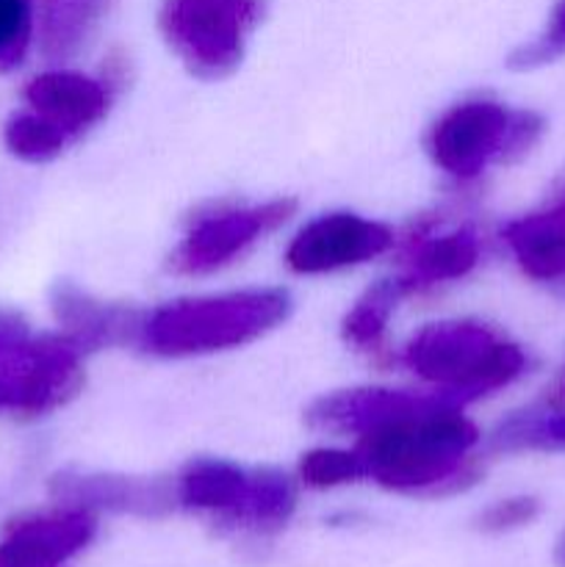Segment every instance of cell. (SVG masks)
Returning a JSON list of instances; mask_svg holds the SVG:
<instances>
[{
  "label": "cell",
  "instance_id": "obj_1",
  "mask_svg": "<svg viewBox=\"0 0 565 567\" xmlns=\"http://www.w3.org/2000/svg\"><path fill=\"white\" fill-rule=\"evenodd\" d=\"M476 430L446 402L427 399L360 432L358 457L366 476L391 491H430L460 474Z\"/></svg>",
  "mask_w": 565,
  "mask_h": 567
},
{
  "label": "cell",
  "instance_id": "obj_2",
  "mask_svg": "<svg viewBox=\"0 0 565 567\" xmlns=\"http://www.w3.org/2000/svg\"><path fill=\"white\" fill-rule=\"evenodd\" d=\"M286 316L288 297L280 291L186 299L155 310L144 324V341L158 354L216 352L264 336Z\"/></svg>",
  "mask_w": 565,
  "mask_h": 567
},
{
  "label": "cell",
  "instance_id": "obj_3",
  "mask_svg": "<svg viewBox=\"0 0 565 567\" xmlns=\"http://www.w3.org/2000/svg\"><path fill=\"white\" fill-rule=\"evenodd\" d=\"M410 369L449 393H480L507 385L524 371L526 358L515 343L502 341L482 324L446 321L430 324L404 352Z\"/></svg>",
  "mask_w": 565,
  "mask_h": 567
},
{
  "label": "cell",
  "instance_id": "obj_4",
  "mask_svg": "<svg viewBox=\"0 0 565 567\" xmlns=\"http://www.w3.org/2000/svg\"><path fill=\"white\" fill-rule=\"evenodd\" d=\"M81 349L64 336L31 338L17 316L0 310V410L42 415L81 388Z\"/></svg>",
  "mask_w": 565,
  "mask_h": 567
},
{
  "label": "cell",
  "instance_id": "obj_5",
  "mask_svg": "<svg viewBox=\"0 0 565 567\" xmlns=\"http://www.w3.org/2000/svg\"><path fill=\"white\" fill-rule=\"evenodd\" d=\"M258 17L260 0H166L158 22L194 75L222 78L238 66Z\"/></svg>",
  "mask_w": 565,
  "mask_h": 567
},
{
  "label": "cell",
  "instance_id": "obj_6",
  "mask_svg": "<svg viewBox=\"0 0 565 567\" xmlns=\"http://www.w3.org/2000/svg\"><path fill=\"white\" fill-rule=\"evenodd\" d=\"M541 133V120L524 111H507L499 103L474 100L454 105L441 116L430 136V153L441 169L458 177H474L491 161L524 153Z\"/></svg>",
  "mask_w": 565,
  "mask_h": 567
},
{
  "label": "cell",
  "instance_id": "obj_7",
  "mask_svg": "<svg viewBox=\"0 0 565 567\" xmlns=\"http://www.w3.org/2000/svg\"><path fill=\"white\" fill-rule=\"evenodd\" d=\"M391 244L393 233L380 221L355 214H330L299 230L286 260L299 275H321L377 258Z\"/></svg>",
  "mask_w": 565,
  "mask_h": 567
},
{
  "label": "cell",
  "instance_id": "obj_8",
  "mask_svg": "<svg viewBox=\"0 0 565 567\" xmlns=\"http://www.w3.org/2000/svg\"><path fill=\"white\" fill-rule=\"evenodd\" d=\"M294 208H297L294 199H277V203L260 205L253 210H230V214L197 221L186 241L177 247L175 269L203 275V271H214L230 264L255 238L282 225L294 214Z\"/></svg>",
  "mask_w": 565,
  "mask_h": 567
},
{
  "label": "cell",
  "instance_id": "obj_9",
  "mask_svg": "<svg viewBox=\"0 0 565 567\" xmlns=\"http://www.w3.org/2000/svg\"><path fill=\"white\" fill-rule=\"evenodd\" d=\"M92 535L94 518L83 507L22 520L0 540V567H55L81 551Z\"/></svg>",
  "mask_w": 565,
  "mask_h": 567
},
{
  "label": "cell",
  "instance_id": "obj_10",
  "mask_svg": "<svg viewBox=\"0 0 565 567\" xmlns=\"http://www.w3.org/2000/svg\"><path fill=\"white\" fill-rule=\"evenodd\" d=\"M25 100L33 114L48 120L66 136H78L100 120L109 109V94L81 72H42L25 86Z\"/></svg>",
  "mask_w": 565,
  "mask_h": 567
},
{
  "label": "cell",
  "instance_id": "obj_11",
  "mask_svg": "<svg viewBox=\"0 0 565 567\" xmlns=\"http://www.w3.org/2000/svg\"><path fill=\"white\" fill-rule=\"evenodd\" d=\"M521 269L532 280H557L565 275V199L554 197L541 214L524 216L504 230Z\"/></svg>",
  "mask_w": 565,
  "mask_h": 567
},
{
  "label": "cell",
  "instance_id": "obj_12",
  "mask_svg": "<svg viewBox=\"0 0 565 567\" xmlns=\"http://www.w3.org/2000/svg\"><path fill=\"white\" fill-rule=\"evenodd\" d=\"M55 493L78 507L133 509V513H155L172 504V491L155 482L111 480V476H61L53 482Z\"/></svg>",
  "mask_w": 565,
  "mask_h": 567
},
{
  "label": "cell",
  "instance_id": "obj_13",
  "mask_svg": "<svg viewBox=\"0 0 565 567\" xmlns=\"http://www.w3.org/2000/svg\"><path fill=\"white\" fill-rule=\"evenodd\" d=\"M249 485H253V476L238 471L236 465L222 463V460H197L183 471L177 482V498L186 507L219 509L238 518L247 504Z\"/></svg>",
  "mask_w": 565,
  "mask_h": 567
},
{
  "label": "cell",
  "instance_id": "obj_14",
  "mask_svg": "<svg viewBox=\"0 0 565 567\" xmlns=\"http://www.w3.org/2000/svg\"><path fill=\"white\" fill-rule=\"evenodd\" d=\"M109 9V0H39V39L50 59H66L86 39Z\"/></svg>",
  "mask_w": 565,
  "mask_h": 567
},
{
  "label": "cell",
  "instance_id": "obj_15",
  "mask_svg": "<svg viewBox=\"0 0 565 567\" xmlns=\"http://www.w3.org/2000/svg\"><path fill=\"white\" fill-rule=\"evenodd\" d=\"M55 316L66 327V338L83 352V347H94L100 341H114V336L131 330L133 316L122 310H105L89 302L72 288H55L53 299Z\"/></svg>",
  "mask_w": 565,
  "mask_h": 567
},
{
  "label": "cell",
  "instance_id": "obj_16",
  "mask_svg": "<svg viewBox=\"0 0 565 567\" xmlns=\"http://www.w3.org/2000/svg\"><path fill=\"white\" fill-rule=\"evenodd\" d=\"M476 255H480V244L469 230L432 238V241L421 244L419 252H415L413 271L408 277L410 288L463 277L476 264Z\"/></svg>",
  "mask_w": 565,
  "mask_h": 567
},
{
  "label": "cell",
  "instance_id": "obj_17",
  "mask_svg": "<svg viewBox=\"0 0 565 567\" xmlns=\"http://www.w3.org/2000/svg\"><path fill=\"white\" fill-rule=\"evenodd\" d=\"M410 291L408 280H382L380 286L371 288L358 305H355L352 313L343 321V336L347 341L358 343V347H374L382 338L388 324V316L397 308L399 299Z\"/></svg>",
  "mask_w": 565,
  "mask_h": 567
},
{
  "label": "cell",
  "instance_id": "obj_18",
  "mask_svg": "<svg viewBox=\"0 0 565 567\" xmlns=\"http://www.w3.org/2000/svg\"><path fill=\"white\" fill-rule=\"evenodd\" d=\"M496 446L507 452L537 449V452H563L565 449V410L521 413L499 430Z\"/></svg>",
  "mask_w": 565,
  "mask_h": 567
},
{
  "label": "cell",
  "instance_id": "obj_19",
  "mask_svg": "<svg viewBox=\"0 0 565 567\" xmlns=\"http://www.w3.org/2000/svg\"><path fill=\"white\" fill-rule=\"evenodd\" d=\"M6 147L22 161H31V164H42V161L55 158V155L64 150L66 133L59 131L55 125H50L48 120H42L33 111L25 114H14L6 122Z\"/></svg>",
  "mask_w": 565,
  "mask_h": 567
},
{
  "label": "cell",
  "instance_id": "obj_20",
  "mask_svg": "<svg viewBox=\"0 0 565 567\" xmlns=\"http://www.w3.org/2000/svg\"><path fill=\"white\" fill-rule=\"evenodd\" d=\"M33 33V0H0V72L25 59Z\"/></svg>",
  "mask_w": 565,
  "mask_h": 567
},
{
  "label": "cell",
  "instance_id": "obj_21",
  "mask_svg": "<svg viewBox=\"0 0 565 567\" xmlns=\"http://www.w3.org/2000/svg\"><path fill=\"white\" fill-rule=\"evenodd\" d=\"M299 474L310 487H332L366 476L358 452H338V449H316L305 454Z\"/></svg>",
  "mask_w": 565,
  "mask_h": 567
},
{
  "label": "cell",
  "instance_id": "obj_22",
  "mask_svg": "<svg viewBox=\"0 0 565 567\" xmlns=\"http://www.w3.org/2000/svg\"><path fill=\"white\" fill-rule=\"evenodd\" d=\"M563 53H565V0H559V3L554 6L546 33H543L537 42L521 48L518 53L513 55L510 64L518 66V70H526V66H537V64H546V61H554Z\"/></svg>",
  "mask_w": 565,
  "mask_h": 567
},
{
  "label": "cell",
  "instance_id": "obj_23",
  "mask_svg": "<svg viewBox=\"0 0 565 567\" xmlns=\"http://www.w3.org/2000/svg\"><path fill=\"white\" fill-rule=\"evenodd\" d=\"M537 515V502L535 498H507V502L493 504L487 513H482L480 529L482 532H510L518 529V526L530 524Z\"/></svg>",
  "mask_w": 565,
  "mask_h": 567
},
{
  "label": "cell",
  "instance_id": "obj_24",
  "mask_svg": "<svg viewBox=\"0 0 565 567\" xmlns=\"http://www.w3.org/2000/svg\"><path fill=\"white\" fill-rule=\"evenodd\" d=\"M557 563L565 567V535H563V540L557 543Z\"/></svg>",
  "mask_w": 565,
  "mask_h": 567
},
{
  "label": "cell",
  "instance_id": "obj_25",
  "mask_svg": "<svg viewBox=\"0 0 565 567\" xmlns=\"http://www.w3.org/2000/svg\"><path fill=\"white\" fill-rule=\"evenodd\" d=\"M557 197H559V199H565V177H563V183H559V192H557Z\"/></svg>",
  "mask_w": 565,
  "mask_h": 567
}]
</instances>
